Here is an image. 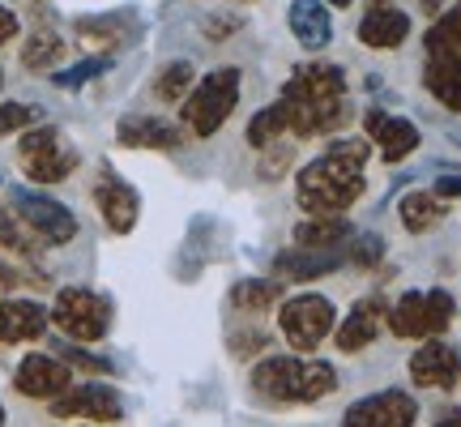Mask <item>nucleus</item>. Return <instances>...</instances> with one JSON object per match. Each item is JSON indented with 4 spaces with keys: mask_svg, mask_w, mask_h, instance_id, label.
Segmentation results:
<instances>
[{
    "mask_svg": "<svg viewBox=\"0 0 461 427\" xmlns=\"http://www.w3.org/2000/svg\"><path fill=\"white\" fill-rule=\"evenodd\" d=\"M372 159L367 137H333L330 150L295 176V201L303 214H346L363 197V171Z\"/></svg>",
    "mask_w": 461,
    "mask_h": 427,
    "instance_id": "nucleus-1",
    "label": "nucleus"
},
{
    "mask_svg": "<svg viewBox=\"0 0 461 427\" xmlns=\"http://www.w3.org/2000/svg\"><path fill=\"white\" fill-rule=\"evenodd\" d=\"M257 397L274 406H308L338 389V372L325 359H299V355H265L252 368Z\"/></svg>",
    "mask_w": 461,
    "mask_h": 427,
    "instance_id": "nucleus-2",
    "label": "nucleus"
},
{
    "mask_svg": "<svg viewBox=\"0 0 461 427\" xmlns=\"http://www.w3.org/2000/svg\"><path fill=\"white\" fill-rule=\"evenodd\" d=\"M240 86H244V73L235 65L214 68V73L197 77L193 90H188L180 103L184 129L193 132V137H214V132L230 120L235 103H240Z\"/></svg>",
    "mask_w": 461,
    "mask_h": 427,
    "instance_id": "nucleus-3",
    "label": "nucleus"
},
{
    "mask_svg": "<svg viewBox=\"0 0 461 427\" xmlns=\"http://www.w3.org/2000/svg\"><path fill=\"white\" fill-rule=\"evenodd\" d=\"M17 163L26 171V180L34 184H60L68 180L77 163H82V154L77 146H68V137L60 129H51V124H31V129H22V141H17Z\"/></svg>",
    "mask_w": 461,
    "mask_h": 427,
    "instance_id": "nucleus-4",
    "label": "nucleus"
},
{
    "mask_svg": "<svg viewBox=\"0 0 461 427\" xmlns=\"http://www.w3.org/2000/svg\"><path fill=\"white\" fill-rule=\"evenodd\" d=\"M51 325L73 342H103L112 333V299L90 286H65L51 304Z\"/></svg>",
    "mask_w": 461,
    "mask_h": 427,
    "instance_id": "nucleus-5",
    "label": "nucleus"
},
{
    "mask_svg": "<svg viewBox=\"0 0 461 427\" xmlns=\"http://www.w3.org/2000/svg\"><path fill=\"white\" fill-rule=\"evenodd\" d=\"M333 325H338V308H333V299L316 295V291H303V295L282 299L278 329H282V338L295 346V350H316V346L330 338Z\"/></svg>",
    "mask_w": 461,
    "mask_h": 427,
    "instance_id": "nucleus-6",
    "label": "nucleus"
},
{
    "mask_svg": "<svg viewBox=\"0 0 461 427\" xmlns=\"http://www.w3.org/2000/svg\"><path fill=\"white\" fill-rule=\"evenodd\" d=\"M51 419L60 423H120L124 419V402L112 385H68L60 397H51Z\"/></svg>",
    "mask_w": 461,
    "mask_h": 427,
    "instance_id": "nucleus-7",
    "label": "nucleus"
},
{
    "mask_svg": "<svg viewBox=\"0 0 461 427\" xmlns=\"http://www.w3.org/2000/svg\"><path fill=\"white\" fill-rule=\"evenodd\" d=\"M9 205L48 240V248H60V244H73V240H77V218L56 197H43V193H31V188L17 184V188H9Z\"/></svg>",
    "mask_w": 461,
    "mask_h": 427,
    "instance_id": "nucleus-8",
    "label": "nucleus"
},
{
    "mask_svg": "<svg viewBox=\"0 0 461 427\" xmlns=\"http://www.w3.org/2000/svg\"><path fill=\"white\" fill-rule=\"evenodd\" d=\"M346 427H411L419 423V402L406 389H384V394L359 397L342 414Z\"/></svg>",
    "mask_w": 461,
    "mask_h": 427,
    "instance_id": "nucleus-9",
    "label": "nucleus"
},
{
    "mask_svg": "<svg viewBox=\"0 0 461 427\" xmlns=\"http://www.w3.org/2000/svg\"><path fill=\"white\" fill-rule=\"evenodd\" d=\"M282 99L308 103V107H330V103L346 99V68L342 65H325V60H312V65H299L286 86H282Z\"/></svg>",
    "mask_w": 461,
    "mask_h": 427,
    "instance_id": "nucleus-10",
    "label": "nucleus"
},
{
    "mask_svg": "<svg viewBox=\"0 0 461 427\" xmlns=\"http://www.w3.org/2000/svg\"><path fill=\"white\" fill-rule=\"evenodd\" d=\"M73 385V368H68L60 355H26V359L17 363L14 372V389L22 397H34V402H51V397H60Z\"/></svg>",
    "mask_w": 461,
    "mask_h": 427,
    "instance_id": "nucleus-11",
    "label": "nucleus"
},
{
    "mask_svg": "<svg viewBox=\"0 0 461 427\" xmlns=\"http://www.w3.org/2000/svg\"><path fill=\"white\" fill-rule=\"evenodd\" d=\"M95 205H99L103 223L112 235H129L137 227V218H141V197H137V188L129 180H120L112 167H103L99 171V184H95Z\"/></svg>",
    "mask_w": 461,
    "mask_h": 427,
    "instance_id": "nucleus-12",
    "label": "nucleus"
},
{
    "mask_svg": "<svg viewBox=\"0 0 461 427\" xmlns=\"http://www.w3.org/2000/svg\"><path fill=\"white\" fill-rule=\"evenodd\" d=\"M411 380L414 385H423V389H457L461 385V355L457 346L440 342V333L436 338H423V346L411 355Z\"/></svg>",
    "mask_w": 461,
    "mask_h": 427,
    "instance_id": "nucleus-13",
    "label": "nucleus"
},
{
    "mask_svg": "<svg viewBox=\"0 0 461 427\" xmlns=\"http://www.w3.org/2000/svg\"><path fill=\"white\" fill-rule=\"evenodd\" d=\"M363 129L372 137V146H380V159L384 163H402V159H411L414 150H419V124L406 120V115H389L380 112V107H367L363 112Z\"/></svg>",
    "mask_w": 461,
    "mask_h": 427,
    "instance_id": "nucleus-14",
    "label": "nucleus"
},
{
    "mask_svg": "<svg viewBox=\"0 0 461 427\" xmlns=\"http://www.w3.org/2000/svg\"><path fill=\"white\" fill-rule=\"evenodd\" d=\"M73 31H77V39H86V43H95V48H103L112 56V51H124L141 39V17L132 14V9H115V14L77 17Z\"/></svg>",
    "mask_w": 461,
    "mask_h": 427,
    "instance_id": "nucleus-15",
    "label": "nucleus"
},
{
    "mask_svg": "<svg viewBox=\"0 0 461 427\" xmlns=\"http://www.w3.org/2000/svg\"><path fill=\"white\" fill-rule=\"evenodd\" d=\"M384 316H389V304L380 295H363L350 304V313L342 316V325H338V350L346 355H359L363 346L376 342V333L384 329Z\"/></svg>",
    "mask_w": 461,
    "mask_h": 427,
    "instance_id": "nucleus-16",
    "label": "nucleus"
},
{
    "mask_svg": "<svg viewBox=\"0 0 461 427\" xmlns=\"http://www.w3.org/2000/svg\"><path fill=\"white\" fill-rule=\"evenodd\" d=\"M115 141L129 150H180L188 141V129H176V124H167L158 115H120V124H115Z\"/></svg>",
    "mask_w": 461,
    "mask_h": 427,
    "instance_id": "nucleus-17",
    "label": "nucleus"
},
{
    "mask_svg": "<svg viewBox=\"0 0 461 427\" xmlns=\"http://www.w3.org/2000/svg\"><path fill=\"white\" fill-rule=\"evenodd\" d=\"M406 34H411V14L397 9V5H389V0H372V9H367L359 22V43L372 51L402 48Z\"/></svg>",
    "mask_w": 461,
    "mask_h": 427,
    "instance_id": "nucleus-18",
    "label": "nucleus"
},
{
    "mask_svg": "<svg viewBox=\"0 0 461 427\" xmlns=\"http://www.w3.org/2000/svg\"><path fill=\"white\" fill-rule=\"evenodd\" d=\"M338 265H346V248H303V244H295L291 252H278L274 278L316 282V278H325V274H333Z\"/></svg>",
    "mask_w": 461,
    "mask_h": 427,
    "instance_id": "nucleus-19",
    "label": "nucleus"
},
{
    "mask_svg": "<svg viewBox=\"0 0 461 427\" xmlns=\"http://www.w3.org/2000/svg\"><path fill=\"white\" fill-rule=\"evenodd\" d=\"M286 26H291L299 48L308 51H325L333 43V14L325 0H291Z\"/></svg>",
    "mask_w": 461,
    "mask_h": 427,
    "instance_id": "nucleus-20",
    "label": "nucleus"
},
{
    "mask_svg": "<svg viewBox=\"0 0 461 427\" xmlns=\"http://www.w3.org/2000/svg\"><path fill=\"white\" fill-rule=\"evenodd\" d=\"M51 316L34 299H0V346L39 342L48 333Z\"/></svg>",
    "mask_w": 461,
    "mask_h": 427,
    "instance_id": "nucleus-21",
    "label": "nucleus"
},
{
    "mask_svg": "<svg viewBox=\"0 0 461 427\" xmlns=\"http://www.w3.org/2000/svg\"><path fill=\"white\" fill-rule=\"evenodd\" d=\"M423 86H428V95L436 103H445L448 112H461V56L457 51H428Z\"/></svg>",
    "mask_w": 461,
    "mask_h": 427,
    "instance_id": "nucleus-22",
    "label": "nucleus"
},
{
    "mask_svg": "<svg viewBox=\"0 0 461 427\" xmlns=\"http://www.w3.org/2000/svg\"><path fill=\"white\" fill-rule=\"evenodd\" d=\"M0 248L14 252V257H22V261H39L43 248H48V240L22 218L14 205H0Z\"/></svg>",
    "mask_w": 461,
    "mask_h": 427,
    "instance_id": "nucleus-23",
    "label": "nucleus"
},
{
    "mask_svg": "<svg viewBox=\"0 0 461 427\" xmlns=\"http://www.w3.org/2000/svg\"><path fill=\"white\" fill-rule=\"evenodd\" d=\"M355 235L346 214H308L295 227V244L303 248H342Z\"/></svg>",
    "mask_w": 461,
    "mask_h": 427,
    "instance_id": "nucleus-24",
    "label": "nucleus"
},
{
    "mask_svg": "<svg viewBox=\"0 0 461 427\" xmlns=\"http://www.w3.org/2000/svg\"><path fill=\"white\" fill-rule=\"evenodd\" d=\"M397 214H402V227L411 235H428L431 227H440L448 214V201L436 197V193H406L397 201Z\"/></svg>",
    "mask_w": 461,
    "mask_h": 427,
    "instance_id": "nucleus-25",
    "label": "nucleus"
},
{
    "mask_svg": "<svg viewBox=\"0 0 461 427\" xmlns=\"http://www.w3.org/2000/svg\"><path fill=\"white\" fill-rule=\"evenodd\" d=\"M384 325H389V333H393V338H431V329H428V299H423V291H406V295L389 308Z\"/></svg>",
    "mask_w": 461,
    "mask_h": 427,
    "instance_id": "nucleus-26",
    "label": "nucleus"
},
{
    "mask_svg": "<svg viewBox=\"0 0 461 427\" xmlns=\"http://www.w3.org/2000/svg\"><path fill=\"white\" fill-rule=\"evenodd\" d=\"M274 304H282V278H244L230 286V308L248 316L269 313Z\"/></svg>",
    "mask_w": 461,
    "mask_h": 427,
    "instance_id": "nucleus-27",
    "label": "nucleus"
},
{
    "mask_svg": "<svg viewBox=\"0 0 461 427\" xmlns=\"http://www.w3.org/2000/svg\"><path fill=\"white\" fill-rule=\"evenodd\" d=\"M60 56H65V39L56 31H48V26L31 31V39L22 43V65L31 68V73H56Z\"/></svg>",
    "mask_w": 461,
    "mask_h": 427,
    "instance_id": "nucleus-28",
    "label": "nucleus"
},
{
    "mask_svg": "<svg viewBox=\"0 0 461 427\" xmlns=\"http://www.w3.org/2000/svg\"><path fill=\"white\" fill-rule=\"evenodd\" d=\"M286 132H291V103L278 99V103H269L265 112H257L252 120H248V146L261 150V146H269V141L286 137Z\"/></svg>",
    "mask_w": 461,
    "mask_h": 427,
    "instance_id": "nucleus-29",
    "label": "nucleus"
},
{
    "mask_svg": "<svg viewBox=\"0 0 461 427\" xmlns=\"http://www.w3.org/2000/svg\"><path fill=\"white\" fill-rule=\"evenodd\" d=\"M193 77H197L193 60H171V65L158 68V77H154V95H158L163 103H184V95L193 90Z\"/></svg>",
    "mask_w": 461,
    "mask_h": 427,
    "instance_id": "nucleus-30",
    "label": "nucleus"
},
{
    "mask_svg": "<svg viewBox=\"0 0 461 427\" xmlns=\"http://www.w3.org/2000/svg\"><path fill=\"white\" fill-rule=\"evenodd\" d=\"M257 154H261V159H257V176H261L265 184L286 180V171H291V163H295V146H286V137H278V141L261 146Z\"/></svg>",
    "mask_w": 461,
    "mask_h": 427,
    "instance_id": "nucleus-31",
    "label": "nucleus"
},
{
    "mask_svg": "<svg viewBox=\"0 0 461 427\" xmlns=\"http://www.w3.org/2000/svg\"><path fill=\"white\" fill-rule=\"evenodd\" d=\"M428 51H457L461 56V0H453V9H445V17L428 31Z\"/></svg>",
    "mask_w": 461,
    "mask_h": 427,
    "instance_id": "nucleus-32",
    "label": "nucleus"
},
{
    "mask_svg": "<svg viewBox=\"0 0 461 427\" xmlns=\"http://www.w3.org/2000/svg\"><path fill=\"white\" fill-rule=\"evenodd\" d=\"M107 68H112V56H86V60H77L73 68H56L51 82L60 86V90H82V86H90L95 77H103Z\"/></svg>",
    "mask_w": 461,
    "mask_h": 427,
    "instance_id": "nucleus-33",
    "label": "nucleus"
},
{
    "mask_svg": "<svg viewBox=\"0 0 461 427\" xmlns=\"http://www.w3.org/2000/svg\"><path fill=\"white\" fill-rule=\"evenodd\" d=\"M51 350L60 355V359L68 363V368H82V372H95V377H112L115 363L107 359V355H95V350H82V342H51Z\"/></svg>",
    "mask_w": 461,
    "mask_h": 427,
    "instance_id": "nucleus-34",
    "label": "nucleus"
},
{
    "mask_svg": "<svg viewBox=\"0 0 461 427\" xmlns=\"http://www.w3.org/2000/svg\"><path fill=\"white\" fill-rule=\"evenodd\" d=\"M423 299H428V329H431V338H436V333H445V329L453 325V316H457V299L448 295L445 286L423 291Z\"/></svg>",
    "mask_w": 461,
    "mask_h": 427,
    "instance_id": "nucleus-35",
    "label": "nucleus"
},
{
    "mask_svg": "<svg viewBox=\"0 0 461 427\" xmlns=\"http://www.w3.org/2000/svg\"><path fill=\"white\" fill-rule=\"evenodd\" d=\"M346 261L350 265H359V269H372V265L384 261V240H380L376 231H367V235H350L346 240Z\"/></svg>",
    "mask_w": 461,
    "mask_h": 427,
    "instance_id": "nucleus-36",
    "label": "nucleus"
},
{
    "mask_svg": "<svg viewBox=\"0 0 461 427\" xmlns=\"http://www.w3.org/2000/svg\"><path fill=\"white\" fill-rule=\"evenodd\" d=\"M39 120H43V107H34V103H0V137L31 129Z\"/></svg>",
    "mask_w": 461,
    "mask_h": 427,
    "instance_id": "nucleus-37",
    "label": "nucleus"
},
{
    "mask_svg": "<svg viewBox=\"0 0 461 427\" xmlns=\"http://www.w3.org/2000/svg\"><path fill=\"white\" fill-rule=\"evenodd\" d=\"M269 346V333L265 329H248V333H230V350L240 355V359H248V355H257V350H265Z\"/></svg>",
    "mask_w": 461,
    "mask_h": 427,
    "instance_id": "nucleus-38",
    "label": "nucleus"
},
{
    "mask_svg": "<svg viewBox=\"0 0 461 427\" xmlns=\"http://www.w3.org/2000/svg\"><path fill=\"white\" fill-rule=\"evenodd\" d=\"M431 193L445 197V201H457L461 197V176H440V180L431 184Z\"/></svg>",
    "mask_w": 461,
    "mask_h": 427,
    "instance_id": "nucleus-39",
    "label": "nucleus"
},
{
    "mask_svg": "<svg viewBox=\"0 0 461 427\" xmlns=\"http://www.w3.org/2000/svg\"><path fill=\"white\" fill-rule=\"evenodd\" d=\"M14 39H17V14L0 5V48H5V43H14Z\"/></svg>",
    "mask_w": 461,
    "mask_h": 427,
    "instance_id": "nucleus-40",
    "label": "nucleus"
},
{
    "mask_svg": "<svg viewBox=\"0 0 461 427\" xmlns=\"http://www.w3.org/2000/svg\"><path fill=\"white\" fill-rule=\"evenodd\" d=\"M230 31H240V17H227V22H205V39H222V34H230Z\"/></svg>",
    "mask_w": 461,
    "mask_h": 427,
    "instance_id": "nucleus-41",
    "label": "nucleus"
},
{
    "mask_svg": "<svg viewBox=\"0 0 461 427\" xmlns=\"http://www.w3.org/2000/svg\"><path fill=\"white\" fill-rule=\"evenodd\" d=\"M14 286H22V269H14V265L0 261V295H9Z\"/></svg>",
    "mask_w": 461,
    "mask_h": 427,
    "instance_id": "nucleus-42",
    "label": "nucleus"
},
{
    "mask_svg": "<svg viewBox=\"0 0 461 427\" xmlns=\"http://www.w3.org/2000/svg\"><path fill=\"white\" fill-rule=\"evenodd\" d=\"M440 423H445V427H461V411H448V414H440Z\"/></svg>",
    "mask_w": 461,
    "mask_h": 427,
    "instance_id": "nucleus-43",
    "label": "nucleus"
},
{
    "mask_svg": "<svg viewBox=\"0 0 461 427\" xmlns=\"http://www.w3.org/2000/svg\"><path fill=\"white\" fill-rule=\"evenodd\" d=\"M325 5H333V9H346V5H355V0H325Z\"/></svg>",
    "mask_w": 461,
    "mask_h": 427,
    "instance_id": "nucleus-44",
    "label": "nucleus"
},
{
    "mask_svg": "<svg viewBox=\"0 0 461 427\" xmlns=\"http://www.w3.org/2000/svg\"><path fill=\"white\" fill-rule=\"evenodd\" d=\"M0 90H5V73H0Z\"/></svg>",
    "mask_w": 461,
    "mask_h": 427,
    "instance_id": "nucleus-45",
    "label": "nucleus"
},
{
    "mask_svg": "<svg viewBox=\"0 0 461 427\" xmlns=\"http://www.w3.org/2000/svg\"><path fill=\"white\" fill-rule=\"evenodd\" d=\"M0 423H5V406H0Z\"/></svg>",
    "mask_w": 461,
    "mask_h": 427,
    "instance_id": "nucleus-46",
    "label": "nucleus"
}]
</instances>
